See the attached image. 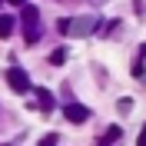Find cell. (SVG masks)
Segmentation results:
<instances>
[{"label":"cell","instance_id":"1","mask_svg":"<svg viewBox=\"0 0 146 146\" xmlns=\"http://www.w3.org/2000/svg\"><path fill=\"white\" fill-rule=\"evenodd\" d=\"M23 40H27V43H36V40H40V10L36 7H30V3H23Z\"/></svg>","mask_w":146,"mask_h":146},{"label":"cell","instance_id":"2","mask_svg":"<svg viewBox=\"0 0 146 146\" xmlns=\"http://www.w3.org/2000/svg\"><path fill=\"white\" fill-rule=\"evenodd\" d=\"M7 83H10L13 93H30V76H27L23 66H10L7 70Z\"/></svg>","mask_w":146,"mask_h":146},{"label":"cell","instance_id":"3","mask_svg":"<svg viewBox=\"0 0 146 146\" xmlns=\"http://www.w3.org/2000/svg\"><path fill=\"white\" fill-rule=\"evenodd\" d=\"M63 116L70 119V123H86V119H90V110L83 106V103H66V106H63Z\"/></svg>","mask_w":146,"mask_h":146},{"label":"cell","instance_id":"4","mask_svg":"<svg viewBox=\"0 0 146 146\" xmlns=\"http://www.w3.org/2000/svg\"><path fill=\"white\" fill-rule=\"evenodd\" d=\"M96 23H100L96 17H80V20H70V33L86 36V33H93V30H96Z\"/></svg>","mask_w":146,"mask_h":146},{"label":"cell","instance_id":"5","mask_svg":"<svg viewBox=\"0 0 146 146\" xmlns=\"http://www.w3.org/2000/svg\"><path fill=\"white\" fill-rule=\"evenodd\" d=\"M33 93H36V106L43 110V113H50V110L56 106V100H53V93H50V90H33Z\"/></svg>","mask_w":146,"mask_h":146},{"label":"cell","instance_id":"6","mask_svg":"<svg viewBox=\"0 0 146 146\" xmlns=\"http://www.w3.org/2000/svg\"><path fill=\"white\" fill-rule=\"evenodd\" d=\"M13 27H17L13 17H10V13H0V40H7V36L13 33Z\"/></svg>","mask_w":146,"mask_h":146},{"label":"cell","instance_id":"7","mask_svg":"<svg viewBox=\"0 0 146 146\" xmlns=\"http://www.w3.org/2000/svg\"><path fill=\"white\" fill-rule=\"evenodd\" d=\"M63 60H66V50H63V46H56L53 53H50V63H53V66H60Z\"/></svg>","mask_w":146,"mask_h":146},{"label":"cell","instance_id":"8","mask_svg":"<svg viewBox=\"0 0 146 146\" xmlns=\"http://www.w3.org/2000/svg\"><path fill=\"white\" fill-rule=\"evenodd\" d=\"M113 139H119V126H110V133H106V139H103V146H110Z\"/></svg>","mask_w":146,"mask_h":146},{"label":"cell","instance_id":"9","mask_svg":"<svg viewBox=\"0 0 146 146\" xmlns=\"http://www.w3.org/2000/svg\"><path fill=\"white\" fill-rule=\"evenodd\" d=\"M36 146H56V133H50V136H43Z\"/></svg>","mask_w":146,"mask_h":146},{"label":"cell","instance_id":"10","mask_svg":"<svg viewBox=\"0 0 146 146\" xmlns=\"http://www.w3.org/2000/svg\"><path fill=\"white\" fill-rule=\"evenodd\" d=\"M136 146H146V126H143V133H139V139H136Z\"/></svg>","mask_w":146,"mask_h":146},{"label":"cell","instance_id":"11","mask_svg":"<svg viewBox=\"0 0 146 146\" xmlns=\"http://www.w3.org/2000/svg\"><path fill=\"white\" fill-rule=\"evenodd\" d=\"M7 3H13V7H23V3H27V0H7Z\"/></svg>","mask_w":146,"mask_h":146},{"label":"cell","instance_id":"12","mask_svg":"<svg viewBox=\"0 0 146 146\" xmlns=\"http://www.w3.org/2000/svg\"><path fill=\"white\" fill-rule=\"evenodd\" d=\"M143 56H146V46H143Z\"/></svg>","mask_w":146,"mask_h":146},{"label":"cell","instance_id":"13","mask_svg":"<svg viewBox=\"0 0 146 146\" xmlns=\"http://www.w3.org/2000/svg\"><path fill=\"white\" fill-rule=\"evenodd\" d=\"M93 3H100V0H93Z\"/></svg>","mask_w":146,"mask_h":146},{"label":"cell","instance_id":"14","mask_svg":"<svg viewBox=\"0 0 146 146\" xmlns=\"http://www.w3.org/2000/svg\"><path fill=\"white\" fill-rule=\"evenodd\" d=\"M100 146H103V143H100Z\"/></svg>","mask_w":146,"mask_h":146}]
</instances>
